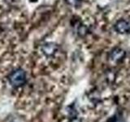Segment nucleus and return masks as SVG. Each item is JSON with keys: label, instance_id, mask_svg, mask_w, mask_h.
I'll list each match as a JSON object with an SVG mask.
<instances>
[{"label": "nucleus", "instance_id": "1", "mask_svg": "<svg viewBox=\"0 0 130 122\" xmlns=\"http://www.w3.org/2000/svg\"><path fill=\"white\" fill-rule=\"evenodd\" d=\"M8 81L13 87H20L26 82V72L22 68H17L12 71L8 76Z\"/></svg>", "mask_w": 130, "mask_h": 122}, {"label": "nucleus", "instance_id": "2", "mask_svg": "<svg viewBox=\"0 0 130 122\" xmlns=\"http://www.w3.org/2000/svg\"><path fill=\"white\" fill-rule=\"evenodd\" d=\"M115 29L119 34H128L130 32V23L124 20H118L115 24Z\"/></svg>", "mask_w": 130, "mask_h": 122}, {"label": "nucleus", "instance_id": "3", "mask_svg": "<svg viewBox=\"0 0 130 122\" xmlns=\"http://www.w3.org/2000/svg\"><path fill=\"white\" fill-rule=\"evenodd\" d=\"M58 50V46L55 43H46L42 47V51L43 54L47 56L53 55Z\"/></svg>", "mask_w": 130, "mask_h": 122}, {"label": "nucleus", "instance_id": "4", "mask_svg": "<svg viewBox=\"0 0 130 122\" xmlns=\"http://www.w3.org/2000/svg\"><path fill=\"white\" fill-rule=\"evenodd\" d=\"M124 55V52L120 49H116L111 53V59H119Z\"/></svg>", "mask_w": 130, "mask_h": 122}, {"label": "nucleus", "instance_id": "5", "mask_svg": "<svg viewBox=\"0 0 130 122\" xmlns=\"http://www.w3.org/2000/svg\"><path fill=\"white\" fill-rule=\"evenodd\" d=\"M66 2L71 6H76L80 2V0H66Z\"/></svg>", "mask_w": 130, "mask_h": 122}]
</instances>
